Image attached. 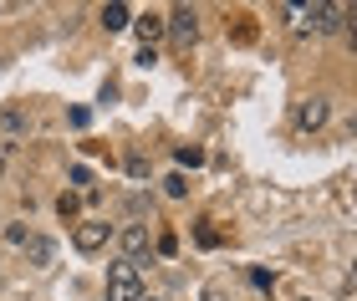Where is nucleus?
Returning a JSON list of instances; mask_svg holds the SVG:
<instances>
[{"mask_svg":"<svg viewBox=\"0 0 357 301\" xmlns=\"http://www.w3.org/2000/svg\"><path fill=\"white\" fill-rule=\"evenodd\" d=\"M21 250H26V261H31V265H52V256H56V245L46 240V235H31Z\"/></svg>","mask_w":357,"mask_h":301,"instance_id":"nucleus-7","label":"nucleus"},{"mask_svg":"<svg viewBox=\"0 0 357 301\" xmlns=\"http://www.w3.org/2000/svg\"><path fill=\"white\" fill-rule=\"evenodd\" d=\"M102 26L107 31H128V26H133V10H128V6H102Z\"/></svg>","mask_w":357,"mask_h":301,"instance_id":"nucleus-9","label":"nucleus"},{"mask_svg":"<svg viewBox=\"0 0 357 301\" xmlns=\"http://www.w3.org/2000/svg\"><path fill=\"white\" fill-rule=\"evenodd\" d=\"M164 31L174 36V46H178V52H189V46L199 41V15H194L189 6H178L174 15H164Z\"/></svg>","mask_w":357,"mask_h":301,"instance_id":"nucleus-3","label":"nucleus"},{"mask_svg":"<svg viewBox=\"0 0 357 301\" xmlns=\"http://www.w3.org/2000/svg\"><path fill=\"white\" fill-rule=\"evenodd\" d=\"M6 240H10V245H26V240H31V230H26V225H10V230H6Z\"/></svg>","mask_w":357,"mask_h":301,"instance_id":"nucleus-14","label":"nucleus"},{"mask_svg":"<svg viewBox=\"0 0 357 301\" xmlns=\"http://www.w3.org/2000/svg\"><path fill=\"white\" fill-rule=\"evenodd\" d=\"M118 245H123V261H133L138 265V256H149V225H123L118 230Z\"/></svg>","mask_w":357,"mask_h":301,"instance_id":"nucleus-6","label":"nucleus"},{"mask_svg":"<svg viewBox=\"0 0 357 301\" xmlns=\"http://www.w3.org/2000/svg\"><path fill=\"white\" fill-rule=\"evenodd\" d=\"M178 164L194 169V164H204V153H199V148H178Z\"/></svg>","mask_w":357,"mask_h":301,"instance_id":"nucleus-15","label":"nucleus"},{"mask_svg":"<svg viewBox=\"0 0 357 301\" xmlns=\"http://www.w3.org/2000/svg\"><path fill=\"white\" fill-rule=\"evenodd\" d=\"M0 123H6L10 133H21L26 128V113H21V107H6V118H0Z\"/></svg>","mask_w":357,"mask_h":301,"instance_id":"nucleus-12","label":"nucleus"},{"mask_svg":"<svg viewBox=\"0 0 357 301\" xmlns=\"http://www.w3.org/2000/svg\"><path fill=\"white\" fill-rule=\"evenodd\" d=\"M204 301H230V296H225V286L215 281V286H204Z\"/></svg>","mask_w":357,"mask_h":301,"instance_id":"nucleus-16","label":"nucleus"},{"mask_svg":"<svg viewBox=\"0 0 357 301\" xmlns=\"http://www.w3.org/2000/svg\"><path fill=\"white\" fill-rule=\"evenodd\" d=\"M164 189H169L174 199H184V194H189V179H184V173H169V179H164Z\"/></svg>","mask_w":357,"mask_h":301,"instance_id":"nucleus-11","label":"nucleus"},{"mask_svg":"<svg viewBox=\"0 0 357 301\" xmlns=\"http://www.w3.org/2000/svg\"><path fill=\"white\" fill-rule=\"evenodd\" d=\"M306 301H312V296H306Z\"/></svg>","mask_w":357,"mask_h":301,"instance_id":"nucleus-21","label":"nucleus"},{"mask_svg":"<svg viewBox=\"0 0 357 301\" xmlns=\"http://www.w3.org/2000/svg\"><path fill=\"white\" fill-rule=\"evenodd\" d=\"M143 301H153V296H143Z\"/></svg>","mask_w":357,"mask_h":301,"instance_id":"nucleus-19","label":"nucleus"},{"mask_svg":"<svg viewBox=\"0 0 357 301\" xmlns=\"http://www.w3.org/2000/svg\"><path fill=\"white\" fill-rule=\"evenodd\" d=\"M0 10H6V6H0Z\"/></svg>","mask_w":357,"mask_h":301,"instance_id":"nucleus-20","label":"nucleus"},{"mask_svg":"<svg viewBox=\"0 0 357 301\" xmlns=\"http://www.w3.org/2000/svg\"><path fill=\"white\" fill-rule=\"evenodd\" d=\"M352 276H357V256H352Z\"/></svg>","mask_w":357,"mask_h":301,"instance_id":"nucleus-18","label":"nucleus"},{"mask_svg":"<svg viewBox=\"0 0 357 301\" xmlns=\"http://www.w3.org/2000/svg\"><path fill=\"white\" fill-rule=\"evenodd\" d=\"M158 36H164V15H153V10H149V15H138V41L149 46V52H153V41H158Z\"/></svg>","mask_w":357,"mask_h":301,"instance_id":"nucleus-8","label":"nucleus"},{"mask_svg":"<svg viewBox=\"0 0 357 301\" xmlns=\"http://www.w3.org/2000/svg\"><path fill=\"white\" fill-rule=\"evenodd\" d=\"M143 271L133 261H112L107 265V301H143Z\"/></svg>","mask_w":357,"mask_h":301,"instance_id":"nucleus-1","label":"nucleus"},{"mask_svg":"<svg viewBox=\"0 0 357 301\" xmlns=\"http://www.w3.org/2000/svg\"><path fill=\"white\" fill-rule=\"evenodd\" d=\"M0 179H6V153H0Z\"/></svg>","mask_w":357,"mask_h":301,"instance_id":"nucleus-17","label":"nucleus"},{"mask_svg":"<svg viewBox=\"0 0 357 301\" xmlns=\"http://www.w3.org/2000/svg\"><path fill=\"white\" fill-rule=\"evenodd\" d=\"M107 235H112V225H107V219H82V225L72 230V245L82 250V256H97V250L107 245Z\"/></svg>","mask_w":357,"mask_h":301,"instance_id":"nucleus-4","label":"nucleus"},{"mask_svg":"<svg viewBox=\"0 0 357 301\" xmlns=\"http://www.w3.org/2000/svg\"><path fill=\"white\" fill-rule=\"evenodd\" d=\"M77 210H82V199H77V194H61L56 199V215L61 219H77Z\"/></svg>","mask_w":357,"mask_h":301,"instance_id":"nucleus-10","label":"nucleus"},{"mask_svg":"<svg viewBox=\"0 0 357 301\" xmlns=\"http://www.w3.org/2000/svg\"><path fill=\"white\" fill-rule=\"evenodd\" d=\"M342 31H347V46L357 52V6H347V26H342Z\"/></svg>","mask_w":357,"mask_h":301,"instance_id":"nucleus-13","label":"nucleus"},{"mask_svg":"<svg viewBox=\"0 0 357 301\" xmlns=\"http://www.w3.org/2000/svg\"><path fill=\"white\" fill-rule=\"evenodd\" d=\"M327 118H332L327 98H301V102H296V128H301V133H317V128H327Z\"/></svg>","mask_w":357,"mask_h":301,"instance_id":"nucleus-5","label":"nucleus"},{"mask_svg":"<svg viewBox=\"0 0 357 301\" xmlns=\"http://www.w3.org/2000/svg\"><path fill=\"white\" fill-rule=\"evenodd\" d=\"M301 15L312 21V31H342L347 26V6L342 0H312V6H301Z\"/></svg>","mask_w":357,"mask_h":301,"instance_id":"nucleus-2","label":"nucleus"}]
</instances>
